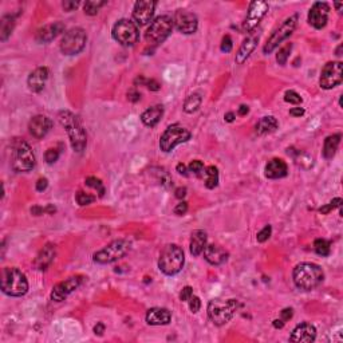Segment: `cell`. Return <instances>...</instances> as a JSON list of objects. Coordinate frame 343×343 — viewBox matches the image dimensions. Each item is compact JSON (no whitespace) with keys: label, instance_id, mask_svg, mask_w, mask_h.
<instances>
[{"label":"cell","instance_id":"cell-1","mask_svg":"<svg viewBox=\"0 0 343 343\" xmlns=\"http://www.w3.org/2000/svg\"><path fill=\"white\" fill-rule=\"evenodd\" d=\"M294 283L302 291H312L324 280L323 269L315 263H300L292 272Z\"/></svg>","mask_w":343,"mask_h":343},{"label":"cell","instance_id":"cell-2","mask_svg":"<svg viewBox=\"0 0 343 343\" xmlns=\"http://www.w3.org/2000/svg\"><path fill=\"white\" fill-rule=\"evenodd\" d=\"M58 119L60 125L64 127V130L70 138V144L75 152H83L87 144L86 131L83 129V125L81 119L68 110H62L58 113Z\"/></svg>","mask_w":343,"mask_h":343},{"label":"cell","instance_id":"cell-3","mask_svg":"<svg viewBox=\"0 0 343 343\" xmlns=\"http://www.w3.org/2000/svg\"><path fill=\"white\" fill-rule=\"evenodd\" d=\"M2 291L14 298L26 295L28 291L27 278L15 267H6L2 272Z\"/></svg>","mask_w":343,"mask_h":343},{"label":"cell","instance_id":"cell-4","mask_svg":"<svg viewBox=\"0 0 343 343\" xmlns=\"http://www.w3.org/2000/svg\"><path fill=\"white\" fill-rule=\"evenodd\" d=\"M184 263H185L184 251L177 244L165 245L158 257V268L168 276H173L180 272L184 267Z\"/></svg>","mask_w":343,"mask_h":343},{"label":"cell","instance_id":"cell-5","mask_svg":"<svg viewBox=\"0 0 343 343\" xmlns=\"http://www.w3.org/2000/svg\"><path fill=\"white\" fill-rule=\"evenodd\" d=\"M239 307H240V303L237 299H213L208 303L207 312L213 324L224 326L232 319Z\"/></svg>","mask_w":343,"mask_h":343},{"label":"cell","instance_id":"cell-6","mask_svg":"<svg viewBox=\"0 0 343 343\" xmlns=\"http://www.w3.org/2000/svg\"><path fill=\"white\" fill-rule=\"evenodd\" d=\"M11 166L18 173H26L34 169L35 156L31 146L23 140H15L11 150Z\"/></svg>","mask_w":343,"mask_h":343},{"label":"cell","instance_id":"cell-7","mask_svg":"<svg viewBox=\"0 0 343 343\" xmlns=\"http://www.w3.org/2000/svg\"><path fill=\"white\" fill-rule=\"evenodd\" d=\"M129 249H130V243L123 239H118V240L109 243L102 249L97 251L93 256V260L98 264H110V263L122 259L129 252Z\"/></svg>","mask_w":343,"mask_h":343},{"label":"cell","instance_id":"cell-8","mask_svg":"<svg viewBox=\"0 0 343 343\" xmlns=\"http://www.w3.org/2000/svg\"><path fill=\"white\" fill-rule=\"evenodd\" d=\"M172 30H173V19L170 16H157L146 30V42L149 44H153V46H157V44L162 43L170 35Z\"/></svg>","mask_w":343,"mask_h":343},{"label":"cell","instance_id":"cell-9","mask_svg":"<svg viewBox=\"0 0 343 343\" xmlns=\"http://www.w3.org/2000/svg\"><path fill=\"white\" fill-rule=\"evenodd\" d=\"M111 35L115 42L122 44L125 47H131L140 39V30L138 26L129 19H121L114 24L111 30Z\"/></svg>","mask_w":343,"mask_h":343},{"label":"cell","instance_id":"cell-10","mask_svg":"<svg viewBox=\"0 0 343 343\" xmlns=\"http://www.w3.org/2000/svg\"><path fill=\"white\" fill-rule=\"evenodd\" d=\"M296 26H298V15L295 14V15L288 16L287 19L284 20L283 23L276 28L275 31L271 34V36L267 39V42H265L264 47H263V52H264L265 55L271 54L283 40L290 38L294 34V31H295Z\"/></svg>","mask_w":343,"mask_h":343},{"label":"cell","instance_id":"cell-11","mask_svg":"<svg viewBox=\"0 0 343 343\" xmlns=\"http://www.w3.org/2000/svg\"><path fill=\"white\" fill-rule=\"evenodd\" d=\"M87 42L86 31L81 27L70 28L60 40V51L64 55H77L82 51Z\"/></svg>","mask_w":343,"mask_h":343},{"label":"cell","instance_id":"cell-12","mask_svg":"<svg viewBox=\"0 0 343 343\" xmlns=\"http://www.w3.org/2000/svg\"><path fill=\"white\" fill-rule=\"evenodd\" d=\"M190 137H192V133L188 129L176 123V125H172V126L168 127L162 133L161 138H160V148H161L162 152L169 153L177 145L189 141Z\"/></svg>","mask_w":343,"mask_h":343},{"label":"cell","instance_id":"cell-13","mask_svg":"<svg viewBox=\"0 0 343 343\" xmlns=\"http://www.w3.org/2000/svg\"><path fill=\"white\" fill-rule=\"evenodd\" d=\"M343 81V64L342 62H328L322 68L319 78V85L324 90H331Z\"/></svg>","mask_w":343,"mask_h":343},{"label":"cell","instance_id":"cell-14","mask_svg":"<svg viewBox=\"0 0 343 343\" xmlns=\"http://www.w3.org/2000/svg\"><path fill=\"white\" fill-rule=\"evenodd\" d=\"M268 10L269 6L265 2H252L249 4L248 12H247V16L243 22V31L251 34L259 26L261 19L267 15Z\"/></svg>","mask_w":343,"mask_h":343},{"label":"cell","instance_id":"cell-15","mask_svg":"<svg viewBox=\"0 0 343 343\" xmlns=\"http://www.w3.org/2000/svg\"><path fill=\"white\" fill-rule=\"evenodd\" d=\"M173 26H176L178 31L190 35L197 31L198 19L193 12L186 11V10H177L173 16Z\"/></svg>","mask_w":343,"mask_h":343},{"label":"cell","instance_id":"cell-16","mask_svg":"<svg viewBox=\"0 0 343 343\" xmlns=\"http://www.w3.org/2000/svg\"><path fill=\"white\" fill-rule=\"evenodd\" d=\"M82 282H83L82 276L75 275L70 276V278H67V279L63 280V282L58 283L56 286H54V288H52L51 295H50L51 296V300L52 302H62V300H64L70 294H73L75 290H78L79 286L82 284Z\"/></svg>","mask_w":343,"mask_h":343},{"label":"cell","instance_id":"cell-17","mask_svg":"<svg viewBox=\"0 0 343 343\" xmlns=\"http://www.w3.org/2000/svg\"><path fill=\"white\" fill-rule=\"evenodd\" d=\"M157 3L153 0H140L133 8V22L137 26H146L152 22Z\"/></svg>","mask_w":343,"mask_h":343},{"label":"cell","instance_id":"cell-18","mask_svg":"<svg viewBox=\"0 0 343 343\" xmlns=\"http://www.w3.org/2000/svg\"><path fill=\"white\" fill-rule=\"evenodd\" d=\"M330 14V6L324 2H316L312 4L308 12V23L316 30H322L326 27Z\"/></svg>","mask_w":343,"mask_h":343},{"label":"cell","instance_id":"cell-19","mask_svg":"<svg viewBox=\"0 0 343 343\" xmlns=\"http://www.w3.org/2000/svg\"><path fill=\"white\" fill-rule=\"evenodd\" d=\"M316 338V328L311 323L303 322L298 324L291 332L290 340L296 343H311Z\"/></svg>","mask_w":343,"mask_h":343},{"label":"cell","instance_id":"cell-20","mask_svg":"<svg viewBox=\"0 0 343 343\" xmlns=\"http://www.w3.org/2000/svg\"><path fill=\"white\" fill-rule=\"evenodd\" d=\"M257 42H259V34L256 32H251L244 40L243 43L239 47V51H237L236 56H235V60H236L237 64H243L245 60L248 59L249 55L255 51V48L257 46Z\"/></svg>","mask_w":343,"mask_h":343},{"label":"cell","instance_id":"cell-21","mask_svg":"<svg viewBox=\"0 0 343 343\" xmlns=\"http://www.w3.org/2000/svg\"><path fill=\"white\" fill-rule=\"evenodd\" d=\"M52 127V121L46 115H35L28 123V130L35 138H43Z\"/></svg>","mask_w":343,"mask_h":343},{"label":"cell","instance_id":"cell-22","mask_svg":"<svg viewBox=\"0 0 343 343\" xmlns=\"http://www.w3.org/2000/svg\"><path fill=\"white\" fill-rule=\"evenodd\" d=\"M172 320V314L168 308L153 307L146 312V323L150 326H166Z\"/></svg>","mask_w":343,"mask_h":343},{"label":"cell","instance_id":"cell-23","mask_svg":"<svg viewBox=\"0 0 343 343\" xmlns=\"http://www.w3.org/2000/svg\"><path fill=\"white\" fill-rule=\"evenodd\" d=\"M64 31V24L62 22H54L51 24L44 26L43 28H40L39 31L36 32L35 39L39 43H48L54 40L58 35H60Z\"/></svg>","mask_w":343,"mask_h":343},{"label":"cell","instance_id":"cell-24","mask_svg":"<svg viewBox=\"0 0 343 343\" xmlns=\"http://www.w3.org/2000/svg\"><path fill=\"white\" fill-rule=\"evenodd\" d=\"M204 257L209 264L220 265L228 260V252L223 247L216 244H207L204 248Z\"/></svg>","mask_w":343,"mask_h":343},{"label":"cell","instance_id":"cell-25","mask_svg":"<svg viewBox=\"0 0 343 343\" xmlns=\"http://www.w3.org/2000/svg\"><path fill=\"white\" fill-rule=\"evenodd\" d=\"M48 79V68L47 67H38L28 75L27 85L28 89L32 93H40L46 86V82Z\"/></svg>","mask_w":343,"mask_h":343},{"label":"cell","instance_id":"cell-26","mask_svg":"<svg viewBox=\"0 0 343 343\" xmlns=\"http://www.w3.org/2000/svg\"><path fill=\"white\" fill-rule=\"evenodd\" d=\"M55 253H56L55 245L51 244V243H47L43 248L40 249V252L38 253V256H36L35 259L36 268L39 269V271H46V269L51 265L52 261H54Z\"/></svg>","mask_w":343,"mask_h":343},{"label":"cell","instance_id":"cell-27","mask_svg":"<svg viewBox=\"0 0 343 343\" xmlns=\"http://www.w3.org/2000/svg\"><path fill=\"white\" fill-rule=\"evenodd\" d=\"M288 173L287 164L282 158H272L271 161L267 162L264 168V174L267 178L276 180V178L286 177Z\"/></svg>","mask_w":343,"mask_h":343},{"label":"cell","instance_id":"cell-28","mask_svg":"<svg viewBox=\"0 0 343 343\" xmlns=\"http://www.w3.org/2000/svg\"><path fill=\"white\" fill-rule=\"evenodd\" d=\"M207 239H208L207 232L205 231H202V229H196V231L192 232V235H190L189 248L190 253H192L193 256H200V255H201L207 245Z\"/></svg>","mask_w":343,"mask_h":343},{"label":"cell","instance_id":"cell-29","mask_svg":"<svg viewBox=\"0 0 343 343\" xmlns=\"http://www.w3.org/2000/svg\"><path fill=\"white\" fill-rule=\"evenodd\" d=\"M164 115V107L161 105H156V106H152L149 109H146L144 113L141 114V121L142 123L148 127H154L160 122V119L162 118Z\"/></svg>","mask_w":343,"mask_h":343},{"label":"cell","instance_id":"cell-30","mask_svg":"<svg viewBox=\"0 0 343 343\" xmlns=\"http://www.w3.org/2000/svg\"><path fill=\"white\" fill-rule=\"evenodd\" d=\"M278 127H279L278 119L272 117V115H268V117H263V118L259 119V122L255 126V133L257 135H265L269 134V133H273Z\"/></svg>","mask_w":343,"mask_h":343},{"label":"cell","instance_id":"cell-31","mask_svg":"<svg viewBox=\"0 0 343 343\" xmlns=\"http://www.w3.org/2000/svg\"><path fill=\"white\" fill-rule=\"evenodd\" d=\"M340 140H342V135L340 134H332L328 135L326 140H324L323 145V157L330 160L335 156L336 150H338V146L340 144Z\"/></svg>","mask_w":343,"mask_h":343},{"label":"cell","instance_id":"cell-32","mask_svg":"<svg viewBox=\"0 0 343 343\" xmlns=\"http://www.w3.org/2000/svg\"><path fill=\"white\" fill-rule=\"evenodd\" d=\"M14 27H15V18L12 15H6L2 18V22H0V40L4 42L10 38V35L14 31Z\"/></svg>","mask_w":343,"mask_h":343},{"label":"cell","instance_id":"cell-33","mask_svg":"<svg viewBox=\"0 0 343 343\" xmlns=\"http://www.w3.org/2000/svg\"><path fill=\"white\" fill-rule=\"evenodd\" d=\"M201 102L202 97L200 93H193V94H190L189 97L185 99V102H184V111L188 113V114H192V113L198 110V107L201 106Z\"/></svg>","mask_w":343,"mask_h":343},{"label":"cell","instance_id":"cell-34","mask_svg":"<svg viewBox=\"0 0 343 343\" xmlns=\"http://www.w3.org/2000/svg\"><path fill=\"white\" fill-rule=\"evenodd\" d=\"M205 186L208 189L216 188L219 184V169L216 166H208L205 169Z\"/></svg>","mask_w":343,"mask_h":343},{"label":"cell","instance_id":"cell-35","mask_svg":"<svg viewBox=\"0 0 343 343\" xmlns=\"http://www.w3.org/2000/svg\"><path fill=\"white\" fill-rule=\"evenodd\" d=\"M106 4V2H102V0H87L86 3L83 4V11L86 15L94 16L98 14V11L101 8Z\"/></svg>","mask_w":343,"mask_h":343},{"label":"cell","instance_id":"cell-36","mask_svg":"<svg viewBox=\"0 0 343 343\" xmlns=\"http://www.w3.org/2000/svg\"><path fill=\"white\" fill-rule=\"evenodd\" d=\"M314 249L319 256H328L331 252V245H330V241L324 240V239H316L314 241Z\"/></svg>","mask_w":343,"mask_h":343},{"label":"cell","instance_id":"cell-37","mask_svg":"<svg viewBox=\"0 0 343 343\" xmlns=\"http://www.w3.org/2000/svg\"><path fill=\"white\" fill-rule=\"evenodd\" d=\"M292 51V43H287L284 47H282L276 54V62L280 64V66H284L287 64V60L290 58V54Z\"/></svg>","mask_w":343,"mask_h":343},{"label":"cell","instance_id":"cell-38","mask_svg":"<svg viewBox=\"0 0 343 343\" xmlns=\"http://www.w3.org/2000/svg\"><path fill=\"white\" fill-rule=\"evenodd\" d=\"M85 184H86L87 186H90V188H93V189H95L97 192H98L99 197H103L105 196V186H103V182L99 180V178L97 177H87L86 180H85Z\"/></svg>","mask_w":343,"mask_h":343},{"label":"cell","instance_id":"cell-39","mask_svg":"<svg viewBox=\"0 0 343 343\" xmlns=\"http://www.w3.org/2000/svg\"><path fill=\"white\" fill-rule=\"evenodd\" d=\"M75 200H77V202H78L79 205L85 207L91 204V202H94L95 200H97V197L93 196V194L83 192V190H79V192H77V194H75Z\"/></svg>","mask_w":343,"mask_h":343},{"label":"cell","instance_id":"cell-40","mask_svg":"<svg viewBox=\"0 0 343 343\" xmlns=\"http://www.w3.org/2000/svg\"><path fill=\"white\" fill-rule=\"evenodd\" d=\"M342 204H343L342 198L336 197V198H334V200H331V201L328 202L327 205L322 207L319 211H320V213H323V215H327V213H330L331 211H334V209L342 208Z\"/></svg>","mask_w":343,"mask_h":343},{"label":"cell","instance_id":"cell-41","mask_svg":"<svg viewBox=\"0 0 343 343\" xmlns=\"http://www.w3.org/2000/svg\"><path fill=\"white\" fill-rule=\"evenodd\" d=\"M284 101L287 103H291V105H300L303 99H302V97L296 91L287 90L286 94H284Z\"/></svg>","mask_w":343,"mask_h":343},{"label":"cell","instance_id":"cell-42","mask_svg":"<svg viewBox=\"0 0 343 343\" xmlns=\"http://www.w3.org/2000/svg\"><path fill=\"white\" fill-rule=\"evenodd\" d=\"M60 156V150L58 148H50L47 149V152L44 153V160L47 164H54V162L58 161V158Z\"/></svg>","mask_w":343,"mask_h":343},{"label":"cell","instance_id":"cell-43","mask_svg":"<svg viewBox=\"0 0 343 343\" xmlns=\"http://www.w3.org/2000/svg\"><path fill=\"white\" fill-rule=\"evenodd\" d=\"M157 180L158 182H160L162 186H165V188H169V186L172 185V178H170L169 173L165 172L164 169L157 170Z\"/></svg>","mask_w":343,"mask_h":343},{"label":"cell","instance_id":"cell-44","mask_svg":"<svg viewBox=\"0 0 343 343\" xmlns=\"http://www.w3.org/2000/svg\"><path fill=\"white\" fill-rule=\"evenodd\" d=\"M271 233H272V228H271V225H265L264 228L261 229L260 232L257 233V241L259 243H264V241H267L271 237Z\"/></svg>","mask_w":343,"mask_h":343},{"label":"cell","instance_id":"cell-45","mask_svg":"<svg viewBox=\"0 0 343 343\" xmlns=\"http://www.w3.org/2000/svg\"><path fill=\"white\" fill-rule=\"evenodd\" d=\"M188 169H189V172H192L193 174L198 176V174L204 170V164H202V161H200V160H193V161L189 164V166H188Z\"/></svg>","mask_w":343,"mask_h":343},{"label":"cell","instance_id":"cell-46","mask_svg":"<svg viewBox=\"0 0 343 343\" xmlns=\"http://www.w3.org/2000/svg\"><path fill=\"white\" fill-rule=\"evenodd\" d=\"M188 302H189L190 311L193 312V314H196V312L200 311V308H201V300H200V298H198V296L192 295Z\"/></svg>","mask_w":343,"mask_h":343},{"label":"cell","instance_id":"cell-47","mask_svg":"<svg viewBox=\"0 0 343 343\" xmlns=\"http://www.w3.org/2000/svg\"><path fill=\"white\" fill-rule=\"evenodd\" d=\"M232 47H233V43H232V39H231V36L225 35L224 38H223V42H221V51L231 52Z\"/></svg>","mask_w":343,"mask_h":343},{"label":"cell","instance_id":"cell-48","mask_svg":"<svg viewBox=\"0 0 343 343\" xmlns=\"http://www.w3.org/2000/svg\"><path fill=\"white\" fill-rule=\"evenodd\" d=\"M192 295H193V288L189 287V286H186V287L182 288L181 292H180V300H181V302H188Z\"/></svg>","mask_w":343,"mask_h":343},{"label":"cell","instance_id":"cell-49","mask_svg":"<svg viewBox=\"0 0 343 343\" xmlns=\"http://www.w3.org/2000/svg\"><path fill=\"white\" fill-rule=\"evenodd\" d=\"M188 202L186 201H181L180 204H177V205L174 207V213L177 215V216H184L186 212H188Z\"/></svg>","mask_w":343,"mask_h":343},{"label":"cell","instance_id":"cell-50","mask_svg":"<svg viewBox=\"0 0 343 343\" xmlns=\"http://www.w3.org/2000/svg\"><path fill=\"white\" fill-rule=\"evenodd\" d=\"M79 2H70V0H66V2H63L62 3V7H63L64 11H74V10H77V8L79 7Z\"/></svg>","mask_w":343,"mask_h":343},{"label":"cell","instance_id":"cell-51","mask_svg":"<svg viewBox=\"0 0 343 343\" xmlns=\"http://www.w3.org/2000/svg\"><path fill=\"white\" fill-rule=\"evenodd\" d=\"M145 85L148 86V89L152 91H158L161 89V85H160L156 79H146Z\"/></svg>","mask_w":343,"mask_h":343},{"label":"cell","instance_id":"cell-52","mask_svg":"<svg viewBox=\"0 0 343 343\" xmlns=\"http://www.w3.org/2000/svg\"><path fill=\"white\" fill-rule=\"evenodd\" d=\"M47 186H48V180L46 177L39 178V180L36 181V190H38V192H43V190L47 189Z\"/></svg>","mask_w":343,"mask_h":343},{"label":"cell","instance_id":"cell-53","mask_svg":"<svg viewBox=\"0 0 343 343\" xmlns=\"http://www.w3.org/2000/svg\"><path fill=\"white\" fill-rule=\"evenodd\" d=\"M127 99L131 101V102H137V101L141 99V93L135 90V89H131V90H129V93H127Z\"/></svg>","mask_w":343,"mask_h":343},{"label":"cell","instance_id":"cell-54","mask_svg":"<svg viewBox=\"0 0 343 343\" xmlns=\"http://www.w3.org/2000/svg\"><path fill=\"white\" fill-rule=\"evenodd\" d=\"M292 308H284L283 311L280 312V315H282V320H283L284 323L287 322V320H290L292 318Z\"/></svg>","mask_w":343,"mask_h":343},{"label":"cell","instance_id":"cell-55","mask_svg":"<svg viewBox=\"0 0 343 343\" xmlns=\"http://www.w3.org/2000/svg\"><path fill=\"white\" fill-rule=\"evenodd\" d=\"M174 196L178 198V200H181V198H184L186 196V188L185 186H180V188H177V189L174 190Z\"/></svg>","mask_w":343,"mask_h":343},{"label":"cell","instance_id":"cell-56","mask_svg":"<svg viewBox=\"0 0 343 343\" xmlns=\"http://www.w3.org/2000/svg\"><path fill=\"white\" fill-rule=\"evenodd\" d=\"M103 332H105V324L103 323H97L94 326V334L98 336H102Z\"/></svg>","mask_w":343,"mask_h":343},{"label":"cell","instance_id":"cell-57","mask_svg":"<svg viewBox=\"0 0 343 343\" xmlns=\"http://www.w3.org/2000/svg\"><path fill=\"white\" fill-rule=\"evenodd\" d=\"M290 114H291L292 117H302V115L304 114V109L303 107H294V109L290 110Z\"/></svg>","mask_w":343,"mask_h":343},{"label":"cell","instance_id":"cell-58","mask_svg":"<svg viewBox=\"0 0 343 343\" xmlns=\"http://www.w3.org/2000/svg\"><path fill=\"white\" fill-rule=\"evenodd\" d=\"M176 170H177L178 173L182 174V176H188V169H186V165H184L182 162H180V164H177V166H176Z\"/></svg>","mask_w":343,"mask_h":343},{"label":"cell","instance_id":"cell-59","mask_svg":"<svg viewBox=\"0 0 343 343\" xmlns=\"http://www.w3.org/2000/svg\"><path fill=\"white\" fill-rule=\"evenodd\" d=\"M249 113V107L245 106V105H241L240 107H239V110H237V114L240 115V117H244V115H247Z\"/></svg>","mask_w":343,"mask_h":343},{"label":"cell","instance_id":"cell-60","mask_svg":"<svg viewBox=\"0 0 343 343\" xmlns=\"http://www.w3.org/2000/svg\"><path fill=\"white\" fill-rule=\"evenodd\" d=\"M224 118L227 122H233L235 118H236V115H235V113H227V114L224 115Z\"/></svg>","mask_w":343,"mask_h":343},{"label":"cell","instance_id":"cell-61","mask_svg":"<svg viewBox=\"0 0 343 343\" xmlns=\"http://www.w3.org/2000/svg\"><path fill=\"white\" fill-rule=\"evenodd\" d=\"M273 327H275V328H283L284 327V322L282 319H275V320H273Z\"/></svg>","mask_w":343,"mask_h":343},{"label":"cell","instance_id":"cell-62","mask_svg":"<svg viewBox=\"0 0 343 343\" xmlns=\"http://www.w3.org/2000/svg\"><path fill=\"white\" fill-rule=\"evenodd\" d=\"M335 7H336V10L340 12V10H342V7H343V4L342 3H335Z\"/></svg>","mask_w":343,"mask_h":343}]
</instances>
